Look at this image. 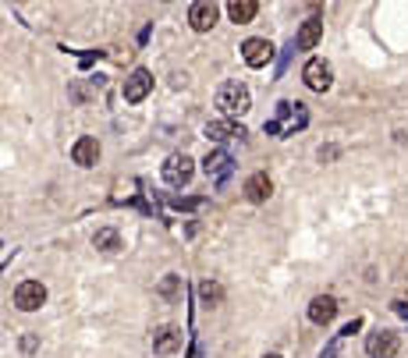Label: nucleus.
Listing matches in <instances>:
<instances>
[{
	"mask_svg": "<svg viewBox=\"0 0 408 358\" xmlns=\"http://www.w3.org/2000/svg\"><path fill=\"white\" fill-rule=\"evenodd\" d=\"M217 107H220L224 114L238 117V114H245V110L252 107V96H249V89H245L241 82H224L220 93H217Z\"/></svg>",
	"mask_w": 408,
	"mask_h": 358,
	"instance_id": "f257e3e1",
	"label": "nucleus"
},
{
	"mask_svg": "<svg viewBox=\"0 0 408 358\" xmlns=\"http://www.w3.org/2000/svg\"><path fill=\"white\" fill-rule=\"evenodd\" d=\"M302 78H305V86H309L313 93H326V89L334 86V68L326 64L323 57H313V60H305Z\"/></svg>",
	"mask_w": 408,
	"mask_h": 358,
	"instance_id": "f03ea898",
	"label": "nucleus"
},
{
	"mask_svg": "<svg viewBox=\"0 0 408 358\" xmlns=\"http://www.w3.org/2000/svg\"><path fill=\"white\" fill-rule=\"evenodd\" d=\"M192 174H195V163H192V156H185V153H174V156H167V163H163V181H167L171 188L189 184Z\"/></svg>",
	"mask_w": 408,
	"mask_h": 358,
	"instance_id": "7ed1b4c3",
	"label": "nucleus"
},
{
	"mask_svg": "<svg viewBox=\"0 0 408 358\" xmlns=\"http://www.w3.org/2000/svg\"><path fill=\"white\" fill-rule=\"evenodd\" d=\"M14 305L22 309V312L43 309V305H47V287L39 284V281H22V284L14 287Z\"/></svg>",
	"mask_w": 408,
	"mask_h": 358,
	"instance_id": "20e7f679",
	"label": "nucleus"
},
{
	"mask_svg": "<svg viewBox=\"0 0 408 358\" xmlns=\"http://www.w3.org/2000/svg\"><path fill=\"white\" fill-rule=\"evenodd\" d=\"M398 351H401V341L391 330H376V333L365 337V355L370 358H394Z\"/></svg>",
	"mask_w": 408,
	"mask_h": 358,
	"instance_id": "39448f33",
	"label": "nucleus"
},
{
	"mask_svg": "<svg viewBox=\"0 0 408 358\" xmlns=\"http://www.w3.org/2000/svg\"><path fill=\"white\" fill-rule=\"evenodd\" d=\"M241 60L249 68H267L270 60H274L270 39H245V43H241Z\"/></svg>",
	"mask_w": 408,
	"mask_h": 358,
	"instance_id": "423d86ee",
	"label": "nucleus"
},
{
	"mask_svg": "<svg viewBox=\"0 0 408 358\" xmlns=\"http://www.w3.org/2000/svg\"><path fill=\"white\" fill-rule=\"evenodd\" d=\"M217 14H220V8L213 4V0H195V4L189 8V25L195 32H210L217 25Z\"/></svg>",
	"mask_w": 408,
	"mask_h": 358,
	"instance_id": "0eeeda50",
	"label": "nucleus"
},
{
	"mask_svg": "<svg viewBox=\"0 0 408 358\" xmlns=\"http://www.w3.org/2000/svg\"><path fill=\"white\" fill-rule=\"evenodd\" d=\"M149 89H153V75L146 71V68H135L128 78H125V99L128 103H142L149 96Z\"/></svg>",
	"mask_w": 408,
	"mask_h": 358,
	"instance_id": "6e6552de",
	"label": "nucleus"
},
{
	"mask_svg": "<svg viewBox=\"0 0 408 358\" xmlns=\"http://www.w3.org/2000/svg\"><path fill=\"white\" fill-rule=\"evenodd\" d=\"M334 315H337V298H334V294H316V298L309 302V320L316 326H326Z\"/></svg>",
	"mask_w": 408,
	"mask_h": 358,
	"instance_id": "1a4fd4ad",
	"label": "nucleus"
},
{
	"mask_svg": "<svg viewBox=\"0 0 408 358\" xmlns=\"http://www.w3.org/2000/svg\"><path fill=\"white\" fill-rule=\"evenodd\" d=\"M241 192H245V199H249V202H267V199L274 195V181L263 174V171H259V174H249V178H245Z\"/></svg>",
	"mask_w": 408,
	"mask_h": 358,
	"instance_id": "9d476101",
	"label": "nucleus"
},
{
	"mask_svg": "<svg viewBox=\"0 0 408 358\" xmlns=\"http://www.w3.org/2000/svg\"><path fill=\"white\" fill-rule=\"evenodd\" d=\"M320 39H323V18H305L298 36H295V47L298 50H313Z\"/></svg>",
	"mask_w": 408,
	"mask_h": 358,
	"instance_id": "9b49d317",
	"label": "nucleus"
},
{
	"mask_svg": "<svg viewBox=\"0 0 408 358\" xmlns=\"http://www.w3.org/2000/svg\"><path fill=\"white\" fill-rule=\"evenodd\" d=\"M181 348V330L178 326H160L153 333V351L156 355H174Z\"/></svg>",
	"mask_w": 408,
	"mask_h": 358,
	"instance_id": "f8f14e48",
	"label": "nucleus"
},
{
	"mask_svg": "<svg viewBox=\"0 0 408 358\" xmlns=\"http://www.w3.org/2000/svg\"><path fill=\"white\" fill-rule=\"evenodd\" d=\"M71 160L78 163V167H93L96 160H99V142L96 139H78L75 145H71Z\"/></svg>",
	"mask_w": 408,
	"mask_h": 358,
	"instance_id": "ddd939ff",
	"label": "nucleus"
},
{
	"mask_svg": "<svg viewBox=\"0 0 408 358\" xmlns=\"http://www.w3.org/2000/svg\"><path fill=\"white\" fill-rule=\"evenodd\" d=\"M206 135L213 142H228V139H241L245 128H241V124H235V121H210L206 124Z\"/></svg>",
	"mask_w": 408,
	"mask_h": 358,
	"instance_id": "4468645a",
	"label": "nucleus"
},
{
	"mask_svg": "<svg viewBox=\"0 0 408 358\" xmlns=\"http://www.w3.org/2000/svg\"><path fill=\"white\" fill-rule=\"evenodd\" d=\"M228 14H231L235 25H249L252 18L259 14V4H256V0H231V4H228Z\"/></svg>",
	"mask_w": 408,
	"mask_h": 358,
	"instance_id": "2eb2a0df",
	"label": "nucleus"
},
{
	"mask_svg": "<svg viewBox=\"0 0 408 358\" xmlns=\"http://www.w3.org/2000/svg\"><path fill=\"white\" fill-rule=\"evenodd\" d=\"M202 171H206V178H228L231 156H228V153H213V156L202 160Z\"/></svg>",
	"mask_w": 408,
	"mask_h": 358,
	"instance_id": "dca6fc26",
	"label": "nucleus"
},
{
	"mask_svg": "<svg viewBox=\"0 0 408 358\" xmlns=\"http://www.w3.org/2000/svg\"><path fill=\"white\" fill-rule=\"evenodd\" d=\"M199 302L206 305V309H217V305L224 302V284H217V281H202V284H199Z\"/></svg>",
	"mask_w": 408,
	"mask_h": 358,
	"instance_id": "f3484780",
	"label": "nucleus"
},
{
	"mask_svg": "<svg viewBox=\"0 0 408 358\" xmlns=\"http://www.w3.org/2000/svg\"><path fill=\"white\" fill-rule=\"evenodd\" d=\"M93 245L99 248V252H117L121 248V235L114 227H99L96 235H93Z\"/></svg>",
	"mask_w": 408,
	"mask_h": 358,
	"instance_id": "a211bd4d",
	"label": "nucleus"
},
{
	"mask_svg": "<svg viewBox=\"0 0 408 358\" xmlns=\"http://www.w3.org/2000/svg\"><path fill=\"white\" fill-rule=\"evenodd\" d=\"M156 291L163 294V298H174V294L181 291V277H174V273H167V277L160 281V287H156Z\"/></svg>",
	"mask_w": 408,
	"mask_h": 358,
	"instance_id": "6ab92c4d",
	"label": "nucleus"
},
{
	"mask_svg": "<svg viewBox=\"0 0 408 358\" xmlns=\"http://www.w3.org/2000/svg\"><path fill=\"white\" fill-rule=\"evenodd\" d=\"M263 358H280V355H263Z\"/></svg>",
	"mask_w": 408,
	"mask_h": 358,
	"instance_id": "aec40b11",
	"label": "nucleus"
}]
</instances>
